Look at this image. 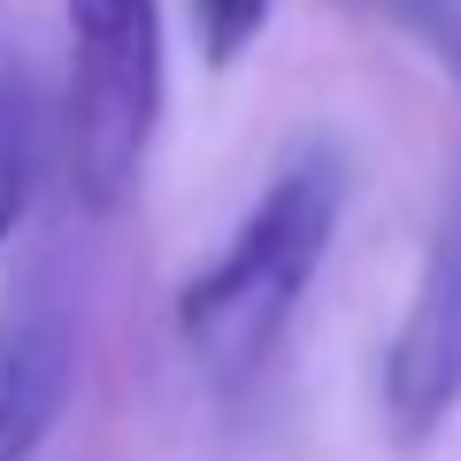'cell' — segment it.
Wrapping results in <instances>:
<instances>
[{
	"label": "cell",
	"instance_id": "cell-2",
	"mask_svg": "<svg viewBox=\"0 0 461 461\" xmlns=\"http://www.w3.org/2000/svg\"><path fill=\"white\" fill-rule=\"evenodd\" d=\"M162 123V0H69L62 169L85 215H115Z\"/></svg>",
	"mask_w": 461,
	"mask_h": 461
},
{
	"label": "cell",
	"instance_id": "cell-7",
	"mask_svg": "<svg viewBox=\"0 0 461 461\" xmlns=\"http://www.w3.org/2000/svg\"><path fill=\"white\" fill-rule=\"evenodd\" d=\"M354 8H377V16L408 23V32L438 39V47H461V0H354Z\"/></svg>",
	"mask_w": 461,
	"mask_h": 461
},
{
	"label": "cell",
	"instance_id": "cell-5",
	"mask_svg": "<svg viewBox=\"0 0 461 461\" xmlns=\"http://www.w3.org/2000/svg\"><path fill=\"white\" fill-rule=\"evenodd\" d=\"M39 177H47V100L23 62H0V247L32 215Z\"/></svg>",
	"mask_w": 461,
	"mask_h": 461
},
{
	"label": "cell",
	"instance_id": "cell-6",
	"mask_svg": "<svg viewBox=\"0 0 461 461\" xmlns=\"http://www.w3.org/2000/svg\"><path fill=\"white\" fill-rule=\"evenodd\" d=\"M269 23V0H193V32H200V54L215 69H230L239 54L262 39Z\"/></svg>",
	"mask_w": 461,
	"mask_h": 461
},
{
	"label": "cell",
	"instance_id": "cell-1",
	"mask_svg": "<svg viewBox=\"0 0 461 461\" xmlns=\"http://www.w3.org/2000/svg\"><path fill=\"white\" fill-rule=\"evenodd\" d=\"M346 215V162L330 147H300L277 177L262 185L230 247L177 293V339L208 377L239 384L269 362L323 269Z\"/></svg>",
	"mask_w": 461,
	"mask_h": 461
},
{
	"label": "cell",
	"instance_id": "cell-3",
	"mask_svg": "<svg viewBox=\"0 0 461 461\" xmlns=\"http://www.w3.org/2000/svg\"><path fill=\"white\" fill-rule=\"evenodd\" d=\"M461 408V185L430 230L423 277L384 346V430L393 446H430Z\"/></svg>",
	"mask_w": 461,
	"mask_h": 461
},
{
	"label": "cell",
	"instance_id": "cell-4",
	"mask_svg": "<svg viewBox=\"0 0 461 461\" xmlns=\"http://www.w3.org/2000/svg\"><path fill=\"white\" fill-rule=\"evenodd\" d=\"M69 384H77V323L47 285H32L0 308V461H32L54 438Z\"/></svg>",
	"mask_w": 461,
	"mask_h": 461
}]
</instances>
